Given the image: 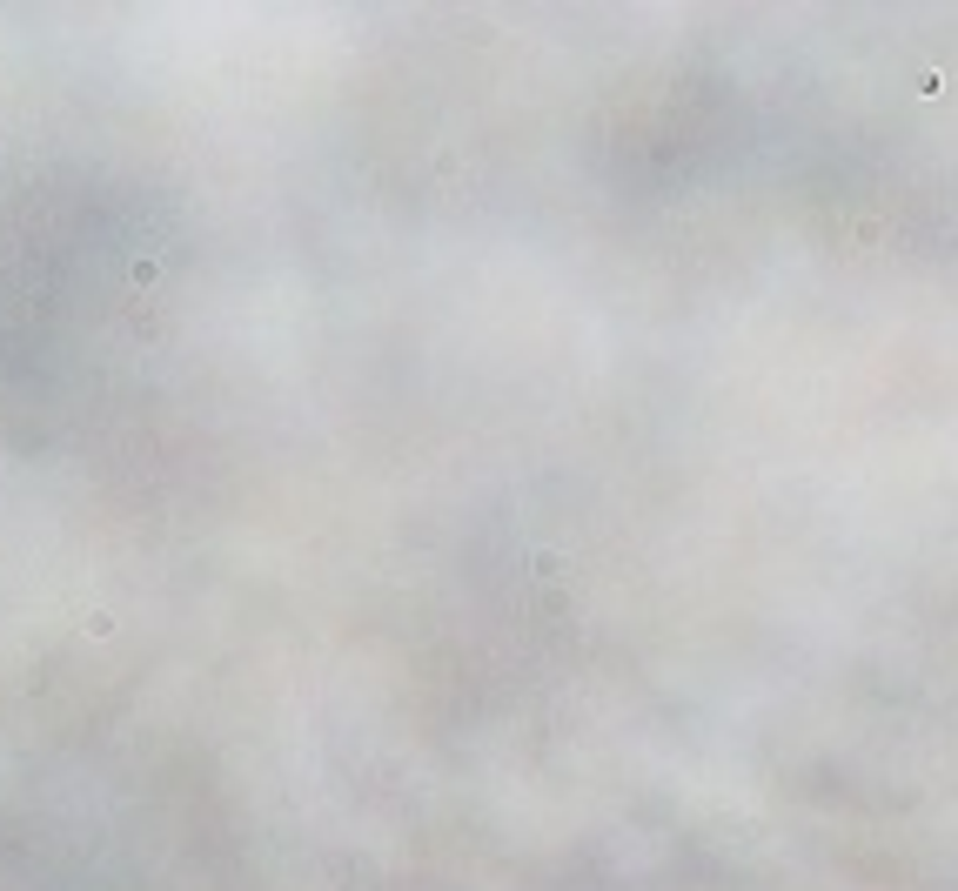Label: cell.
I'll return each instance as SVG.
<instances>
[{
	"label": "cell",
	"instance_id": "1",
	"mask_svg": "<svg viewBox=\"0 0 958 891\" xmlns=\"http://www.w3.org/2000/svg\"><path fill=\"white\" fill-rule=\"evenodd\" d=\"M121 322H128V335H141V342H161V335H168V315H161L155 295H134Z\"/></svg>",
	"mask_w": 958,
	"mask_h": 891
},
{
	"label": "cell",
	"instance_id": "2",
	"mask_svg": "<svg viewBox=\"0 0 958 891\" xmlns=\"http://www.w3.org/2000/svg\"><path fill=\"white\" fill-rule=\"evenodd\" d=\"M161 275H168V255H134V262H128V289H134V295H148Z\"/></svg>",
	"mask_w": 958,
	"mask_h": 891
},
{
	"label": "cell",
	"instance_id": "3",
	"mask_svg": "<svg viewBox=\"0 0 958 891\" xmlns=\"http://www.w3.org/2000/svg\"><path fill=\"white\" fill-rule=\"evenodd\" d=\"M81 630H88L94 644H108V637H114L121 624H114V610H88V624H81Z\"/></svg>",
	"mask_w": 958,
	"mask_h": 891
}]
</instances>
